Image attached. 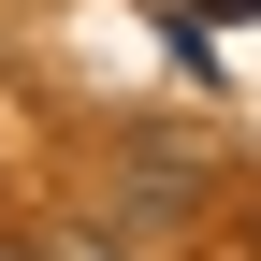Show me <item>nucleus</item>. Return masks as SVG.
I'll return each instance as SVG.
<instances>
[{
  "mask_svg": "<svg viewBox=\"0 0 261 261\" xmlns=\"http://www.w3.org/2000/svg\"><path fill=\"white\" fill-rule=\"evenodd\" d=\"M130 174H145V189H116L130 218H189V160H174V145H145V160H130Z\"/></svg>",
  "mask_w": 261,
  "mask_h": 261,
  "instance_id": "1",
  "label": "nucleus"
},
{
  "mask_svg": "<svg viewBox=\"0 0 261 261\" xmlns=\"http://www.w3.org/2000/svg\"><path fill=\"white\" fill-rule=\"evenodd\" d=\"M189 15H218V29H261V0H189Z\"/></svg>",
  "mask_w": 261,
  "mask_h": 261,
  "instance_id": "2",
  "label": "nucleus"
}]
</instances>
